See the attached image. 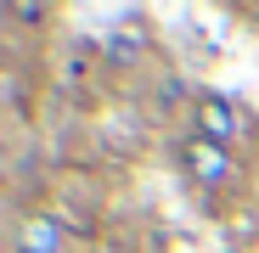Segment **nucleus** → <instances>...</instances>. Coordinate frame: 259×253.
Wrapping results in <instances>:
<instances>
[{
	"mask_svg": "<svg viewBox=\"0 0 259 253\" xmlns=\"http://www.w3.org/2000/svg\"><path fill=\"white\" fill-rule=\"evenodd\" d=\"M175 169L186 175V186L203 203H242L248 197V163L231 146H214L203 135H181L175 141Z\"/></svg>",
	"mask_w": 259,
	"mask_h": 253,
	"instance_id": "1",
	"label": "nucleus"
},
{
	"mask_svg": "<svg viewBox=\"0 0 259 253\" xmlns=\"http://www.w3.org/2000/svg\"><path fill=\"white\" fill-rule=\"evenodd\" d=\"M186 118H192V135H203L214 146H231V152H242L259 135V124L248 118V107L231 102V96H220V90H192Z\"/></svg>",
	"mask_w": 259,
	"mask_h": 253,
	"instance_id": "2",
	"label": "nucleus"
},
{
	"mask_svg": "<svg viewBox=\"0 0 259 253\" xmlns=\"http://www.w3.org/2000/svg\"><path fill=\"white\" fill-rule=\"evenodd\" d=\"M12 253H68V231L51 208H34V214L17 220L12 231Z\"/></svg>",
	"mask_w": 259,
	"mask_h": 253,
	"instance_id": "3",
	"label": "nucleus"
},
{
	"mask_svg": "<svg viewBox=\"0 0 259 253\" xmlns=\"http://www.w3.org/2000/svg\"><path fill=\"white\" fill-rule=\"evenodd\" d=\"M102 51H107L113 68H141L152 57V34H147V23H113L107 39H102Z\"/></svg>",
	"mask_w": 259,
	"mask_h": 253,
	"instance_id": "4",
	"label": "nucleus"
},
{
	"mask_svg": "<svg viewBox=\"0 0 259 253\" xmlns=\"http://www.w3.org/2000/svg\"><path fill=\"white\" fill-rule=\"evenodd\" d=\"M0 17L17 23V28H46L57 12H51V6H39V0H12V6H0Z\"/></svg>",
	"mask_w": 259,
	"mask_h": 253,
	"instance_id": "5",
	"label": "nucleus"
}]
</instances>
